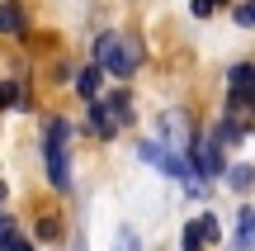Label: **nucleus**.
<instances>
[{
    "label": "nucleus",
    "mask_w": 255,
    "mask_h": 251,
    "mask_svg": "<svg viewBox=\"0 0 255 251\" xmlns=\"http://www.w3.org/2000/svg\"><path fill=\"white\" fill-rule=\"evenodd\" d=\"M95 62H100L104 71H114V76H123V81H128V76L142 66V38L109 28V33L95 38Z\"/></svg>",
    "instance_id": "f257e3e1"
},
{
    "label": "nucleus",
    "mask_w": 255,
    "mask_h": 251,
    "mask_svg": "<svg viewBox=\"0 0 255 251\" xmlns=\"http://www.w3.org/2000/svg\"><path fill=\"white\" fill-rule=\"evenodd\" d=\"M66 142H71V123H66V119H47L43 123V157H47V185H52V190H66V185H71Z\"/></svg>",
    "instance_id": "f03ea898"
},
{
    "label": "nucleus",
    "mask_w": 255,
    "mask_h": 251,
    "mask_svg": "<svg viewBox=\"0 0 255 251\" xmlns=\"http://www.w3.org/2000/svg\"><path fill=\"white\" fill-rule=\"evenodd\" d=\"M123 123H132V100H128L123 90L109 95V100H90V128L100 133V138H114Z\"/></svg>",
    "instance_id": "7ed1b4c3"
},
{
    "label": "nucleus",
    "mask_w": 255,
    "mask_h": 251,
    "mask_svg": "<svg viewBox=\"0 0 255 251\" xmlns=\"http://www.w3.org/2000/svg\"><path fill=\"white\" fill-rule=\"evenodd\" d=\"M227 100H232V114L255 109V62H237L227 71Z\"/></svg>",
    "instance_id": "20e7f679"
},
{
    "label": "nucleus",
    "mask_w": 255,
    "mask_h": 251,
    "mask_svg": "<svg viewBox=\"0 0 255 251\" xmlns=\"http://www.w3.org/2000/svg\"><path fill=\"white\" fill-rule=\"evenodd\" d=\"M156 128H161V142H165L170 152H180V157L194 147V138H189V119H184L180 109H165L161 119H156Z\"/></svg>",
    "instance_id": "39448f33"
},
{
    "label": "nucleus",
    "mask_w": 255,
    "mask_h": 251,
    "mask_svg": "<svg viewBox=\"0 0 255 251\" xmlns=\"http://www.w3.org/2000/svg\"><path fill=\"white\" fill-rule=\"evenodd\" d=\"M194 171H199V180H218L222 171V152H218V133L213 138H194Z\"/></svg>",
    "instance_id": "423d86ee"
},
{
    "label": "nucleus",
    "mask_w": 255,
    "mask_h": 251,
    "mask_svg": "<svg viewBox=\"0 0 255 251\" xmlns=\"http://www.w3.org/2000/svg\"><path fill=\"white\" fill-rule=\"evenodd\" d=\"M208 242H218V218L213 214L189 218V228H184V251H203Z\"/></svg>",
    "instance_id": "0eeeda50"
},
{
    "label": "nucleus",
    "mask_w": 255,
    "mask_h": 251,
    "mask_svg": "<svg viewBox=\"0 0 255 251\" xmlns=\"http://www.w3.org/2000/svg\"><path fill=\"white\" fill-rule=\"evenodd\" d=\"M0 251H33V247H28V237L14 228V218H9V214H0Z\"/></svg>",
    "instance_id": "6e6552de"
},
{
    "label": "nucleus",
    "mask_w": 255,
    "mask_h": 251,
    "mask_svg": "<svg viewBox=\"0 0 255 251\" xmlns=\"http://www.w3.org/2000/svg\"><path fill=\"white\" fill-rule=\"evenodd\" d=\"M237 242H241V251H255V209L237 214Z\"/></svg>",
    "instance_id": "1a4fd4ad"
},
{
    "label": "nucleus",
    "mask_w": 255,
    "mask_h": 251,
    "mask_svg": "<svg viewBox=\"0 0 255 251\" xmlns=\"http://www.w3.org/2000/svg\"><path fill=\"white\" fill-rule=\"evenodd\" d=\"M100 71L104 66H85V71L76 76V90H81L85 100H100Z\"/></svg>",
    "instance_id": "9d476101"
},
{
    "label": "nucleus",
    "mask_w": 255,
    "mask_h": 251,
    "mask_svg": "<svg viewBox=\"0 0 255 251\" xmlns=\"http://www.w3.org/2000/svg\"><path fill=\"white\" fill-rule=\"evenodd\" d=\"M0 33H24V9L19 5H0Z\"/></svg>",
    "instance_id": "9b49d317"
},
{
    "label": "nucleus",
    "mask_w": 255,
    "mask_h": 251,
    "mask_svg": "<svg viewBox=\"0 0 255 251\" xmlns=\"http://www.w3.org/2000/svg\"><path fill=\"white\" fill-rule=\"evenodd\" d=\"M251 180H255L251 166H232V190H251Z\"/></svg>",
    "instance_id": "f8f14e48"
},
{
    "label": "nucleus",
    "mask_w": 255,
    "mask_h": 251,
    "mask_svg": "<svg viewBox=\"0 0 255 251\" xmlns=\"http://www.w3.org/2000/svg\"><path fill=\"white\" fill-rule=\"evenodd\" d=\"M14 104H19V85L5 81V85H0V109H14Z\"/></svg>",
    "instance_id": "ddd939ff"
},
{
    "label": "nucleus",
    "mask_w": 255,
    "mask_h": 251,
    "mask_svg": "<svg viewBox=\"0 0 255 251\" xmlns=\"http://www.w3.org/2000/svg\"><path fill=\"white\" fill-rule=\"evenodd\" d=\"M237 24H241V28L255 24V0H251V5H237Z\"/></svg>",
    "instance_id": "4468645a"
},
{
    "label": "nucleus",
    "mask_w": 255,
    "mask_h": 251,
    "mask_svg": "<svg viewBox=\"0 0 255 251\" xmlns=\"http://www.w3.org/2000/svg\"><path fill=\"white\" fill-rule=\"evenodd\" d=\"M218 5H227V0H194V14H199V19H208Z\"/></svg>",
    "instance_id": "2eb2a0df"
},
{
    "label": "nucleus",
    "mask_w": 255,
    "mask_h": 251,
    "mask_svg": "<svg viewBox=\"0 0 255 251\" xmlns=\"http://www.w3.org/2000/svg\"><path fill=\"white\" fill-rule=\"evenodd\" d=\"M0 199H5V185H0Z\"/></svg>",
    "instance_id": "dca6fc26"
}]
</instances>
